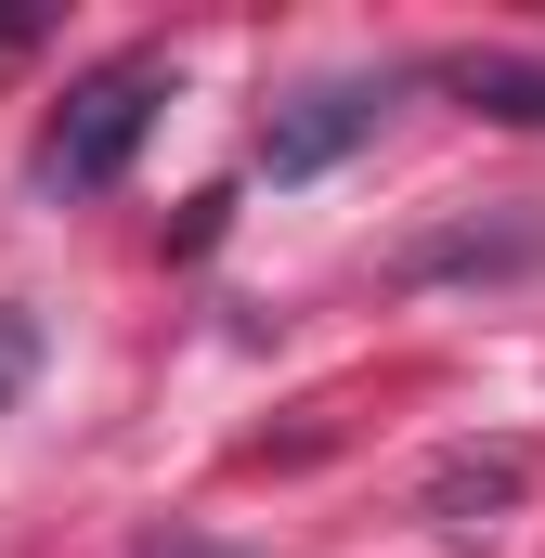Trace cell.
I'll list each match as a JSON object with an SVG mask.
<instances>
[{"instance_id":"6da1fadb","label":"cell","mask_w":545,"mask_h":558,"mask_svg":"<svg viewBox=\"0 0 545 558\" xmlns=\"http://www.w3.org/2000/svg\"><path fill=\"white\" fill-rule=\"evenodd\" d=\"M156 105H169V52H118V65H92V78L52 105V131H39V195H105V182L143 156Z\"/></svg>"},{"instance_id":"3957f363","label":"cell","mask_w":545,"mask_h":558,"mask_svg":"<svg viewBox=\"0 0 545 558\" xmlns=\"http://www.w3.org/2000/svg\"><path fill=\"white\" fill-rule=\"evenodd\" d=\"M520 494H533V454H520V441H494V454L468 441V454H441V468H428V494H415V507H428L441 533H481V520H507Z\"/></svg>"},{"instance_id":"5b68a950","label":"cell","mask_w":545,"mask_h":558,"mask_svg":"<svg viewBox=\"0 0 545 558\" xmlns=\"http://www.w3.org/2000/svg\"><path fill=\"white\" fill-rule=\"evenodd\" d=\"M26 377H39V325H26V312H0V403H13Z\"/></svg>"},{"instance_id":"52a82bcc","label":"cell","mask_w":545,"mask_h":558,"mask_svg":"<svg viewBox=\"0 0 545 558\" xmlns=\"http://www.w3.org/2000/svg\"><path fill=\"white\" fill-rule=\"evenodd\" d=\"M143 558H221V546H143Z\"/></svg>"},{"instance_id":"8992f818","label":"cell","mask_w":545,"mask_h":558,"mask_svg":"<svg viewBox=\"0 0 545 558\" xmlns=\"http://www.w3.org/2000/svg\"><path fill=\"white\" fill-rule=\"evenodd\" d=\"M26 39H39V13H0V52H26Z\"/></svg>"},{"instance_id":"277c9868","label":"cell","mask_w":545,"mask_h":558,"mask_svg":"<svg viewBox=\"0 0 545 558\" xmlns=\"http://www.w3.org/2000/svg\"><path fill=\"white\" fill-rule=\"evenodd\" d=\"M441 92H455V105H481V118L545 131V65H533V52H441Z\"/></svg>"},{"instance_id":"7a4b0ae2","label":"cell","mask_w":545,"mask_h":558,"mask_svg":"<svg viewBox=\"0 0 545 558\" xmlns=\"http://www.w3.org/2000/svg\"><path fill=\"white\" fill-rule=\"evenodd\" d=\"M377 118H390V78H312V92L272 105L261 169H272V182H312V169H338L351 143H377Z\"/></svg>"}]
</instances>
